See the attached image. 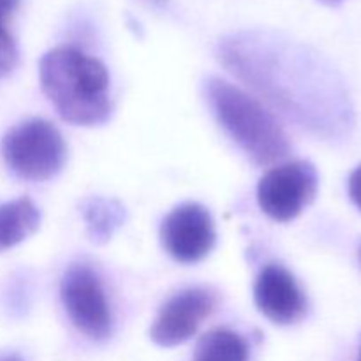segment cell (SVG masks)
I'll use <instances>...</instances> for the list:
<instances>
[{
    "mask_svg": "<svg viewBox=\"0 0 361 361\" xmlns=\"http://www.w3.org/2000/svg\"><path fill=\"white\" fill-rule=\"evenodd\" d=\"M219 59L303 129L335 136L349 126L341 81L302 46L267 32H238L222 39Z\"/></svg>",
    "mask_w": 361,
    "mask_h": 361,
    "instance_id": "cell-1",
    "label": "cell"
},
{
    "mask_svg": "<svg viewBox=\"0 0 361 361\" xmlns=\"http://www.w3.org/2000/svg\"><path fill=\"white\" fill-rule=\"evenodd\" d=\"M39 80L48 101L66 122L94 127L111 116L109 73L95 56L73 46L49 49L39 63Z\"/></svg>",
    "mask_w": 361,
    "mask_h": 361,
    "instance_id": "cell-2",
    "label": "cell"
},
{
    "mask_svg": "<svg viewBox=\"0 0 361 361\" xmlns=\"http://www.w3.org/2000/svg\"><path fill=\"white\" fill-rule=\"evenodd\" d=\"M207 99L222 129L254 164L271 166L288 157V134L257 99L221 78L207 81Z\"/></svg>",
    "mask_w": 361,
    "mask_h": 361,
    "instance_id": "cell-3",
    "label": "cell"
},
{
    "mask_svg": "<svg viewBox=\"0 0 361 361\" xmlns=\"http://www.w3.org/2000/svg\"><path fill=\"white\" fill-rule=\"evenodd\" d=\"M2 157L18 178L46 182L62 171L67 147L53 123L32 118L18 123L4 136Z\"/></svg>",
    "mask_w": 361,
    "mask_h": 361,
    "instance_id": "cell-4",
    "label": "cell"
},
{
    "mask_svg": "<svg viewBox=\"0 0 361 361\" xmlns=\"http://www.w3.org/2000/svg\"><path fill=\"white\" fill-rule=\"evenodd\" d=\"M319 185L316 168L307 161L274 166L257 185V201L264 214L277 222L298 217L314 201Z\"/></svg>",
    "mask_w": 361,
    "mask_h": 361,
    "instance_id": "cell-5",
    "label": "cell"
},
{
    "mask_svg": "<svg viewBox=\"0 0 361 361\" xmlns=\"http://www.w3.org/2000/svg\"><path fill=\"white\" fill-rule=\"evenodd\" d=\"M60 296L74 326L92 341L111 335L113 317L104 288L97 274L87 264H73L63 274Z\"/></svg>",
    "mask_w": 361,
    "mask_h": 361,
    "instance_id": "cell-6",
    "label": "cell"
},
{
    "mask_svg": "<svg viewBox=\"0 0 361 361\" xmlns=\"http://www.w3.org/2000/svg\"><path fill=\"white\" fill-rule=\"evenodd\" d=\"M215 226L210 212L197 203H183L169 212L161 226L166 252L178 263H197L215 245Z\"/></svg>",
    "mask_w": 361,
    "mask_h": 361,
    "instance_id": "cell-7",
    "label": "cell"
},
{
    "mask_svg": "<svg viewBox=\"0 0 361 361\" xmlns=\"http://www.w3.org/2000/svg\"><path fill=\"white\" fill-rule=\"evenodd\" d=\"M215 296L204 288L176 293L162 305L150 328V337L161 348H175L196 335L203 321L214 312Z\"/></svg>",
    "mask_w": 361,
    "mask_h": 361,
    "instance_id": "cell-8",
    "label": "cell"
},
{
    "mask_svg": "<svg viewBox=\"0 0 361 361\" xmlns=\"http://www.w3.org/2000/svg\"><path fill=\"white\" fill-rule=\"evenodd\" d=\"M254 302L259 312L275 324H295L307 314V296L295 275L279 263L261 270L254 286Z\"/></svg>",
    "mask_w": 361,
    "mask_h": 361,
    "instance_id": "cell-9",
    "label": "cell"
},
{
    "mask_svg": "<svg viewBox=\"0 0 361 361\" xmlns=\"http://www.w3.org/2000/svg\"><path fill=\"white\" fill-rule=\"evenodd\" d=\"M41 212L28 197L0 204V250L18 245L37 231Z\"/></svg>",
    "mask_w": 361,
    "mask_h": 361,
    "instance_id": "cell-10",
    "label": "cell"
},
{
    "mask_svg": "<svg viewBox=\"0 0 361 361\" xmlns=\"http://www.w3.org/2000/svg\"><path fill=\"white\" fill-rule=\"evenodd\" d=\"M249 344L242 335L217 328L201 337L192 361H249Z\"/></svg>",
    "mask_w": 361,
    "mask_h": 361,
    "instance_id": "cell-11",
    "label": "cell"
},
{
    "mask_svg": "<svg viewBox=\"0 0 361 361\" xmlns=\"http://www.w3.org/2000/svg\"><path fill=\"white\" fill-rule=\"evenodd\" d=\"M83 217L88 233L95 242H106L123 222V208L116 201L106 197H92L85 201Z\"/></svg>",
    "mask_w": 361,
    "mask_h": 361,
    "instance_id": "cell-12",
    "label": "cell"
},
{
    "mask_svg": "<svg viewBox=\"0 0 361 361\" xmlns=\"http://www.w3.org/2000/svg\"><path fill=\"white\" fill-rule=\"evenodd\" d=\"M18 63V48L9 30L0 34V78L7 76Z\"/></svg>",
    "mask_w": 361,
    "mask_h": 361,
    "instance_id": "cell-13",
    "label": "cell"
},
{
    "mask_svg": "<svg viewBox=\"0 0 361 361\" xmlns=\"http://www.w3.org/2000/svg\"><path fill=\"white\" fill-rule=\"evenodd\" d=\"M349 196L361 212V164L349 176Z\"/></svg>",
    "mask_w": 361,
    "mask_h": 361,
    "instance_id": "cell-14",
    "label": "cell"
},
{
    "mask_svg": "<svg viewBox=\"0 0 361 361\" xmlns=\"http://www.w3.org/2000/svg\"><path fill=\"white\" fill-rule=\"evenodd\" d=\"M21 0H0V23L7 25L9 18L18 9Z\"/></svg>",
    "mask_w": 361,
    "mask_h": 361,
    "instance_id": "cell-15",
    "label": "cell"
},
{
    "mask_svg": "<svg viewBox=\"0 0 361 361\" xmlns=\"http://www.w3.org/2000/svg\"><path fill=\"white\" fill-rule=\"evenodd\" d=\"M0 361H25V358L16 353H6V355H0Z\"/></svg>",
    "mask_w": 361,
    "mask_h": 361,
    "instance_id": "cell-16",
    "label": "cell"
},
{
    "mask_svg": "<svg viewBox=\"0 0 361 361\" xmlns=\"http://www.w3.org/2000/svg\"><path fill=\"white\" fill-rule=\"evenodd\" d=\"M321 4H324V6H330V7H335V6H341L344 0H319Z\"/></svg>",
    "mask_w": 361,
    "mask_h": 361,
    "instance_id": "cell-17",
    "label": "cell"
},
{
    "mask_svg": "<svg viewBox=\"0 0 361 361\" xmlns=\"http://www.w3.org/2000/svg\"><path fill=\"white\" fill-rule=\"evenodd\" d=\"M358 361H361V349H360V358H358Z\"/></svg>",
    "mask_w": 361,
    "mask_h": 361,
    "instance_id": "cell-18",
    "label": "cell"
},
{
    "mask_svg": "<svg viewBox=\"0 0 361 361\" xmlns=\"http://www.w3.org/2000/svg\"><path fill=\"white\" fill-rule=\"evenodd\" d=\"M360 259H361V249H360Z\"/></svg>",
    "mask_w": 361,
    "mask_h": 361,
    "instance_id": "cell-19",
    "label": "cell"
}]
</instances>
